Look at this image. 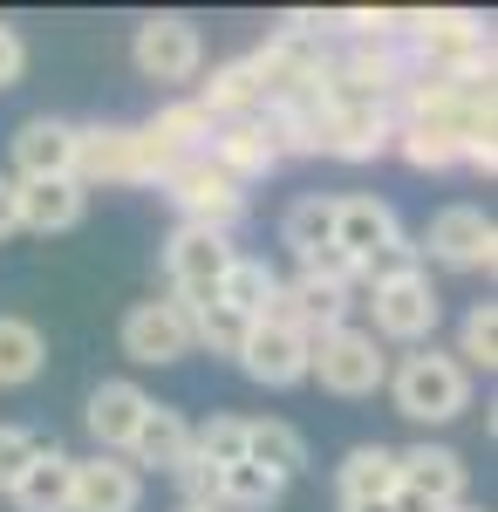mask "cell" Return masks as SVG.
Segmentation results:
<instances>
[{"mask_svg":"<svg viewBox=\"0 0 498 512\" xmlns=\"http://www.w3.org/2000/svg\"><path fill=\"white\" fill-rule=\"evenodd\" d=\"M246 465H260L267 478H280V485H294V478L307 472V444L294 424H273V417H246Z\"/></svg>","mask_w":498,"mask_h":512,"instance_id":"obj_23","label":"cell"},{"mask_svg":"<svg viewBox=\"0 0 498 512\" xmlns=\"http://www.w3.org/2000/svg\"><path fill=\"white\" fill-rule=\"evenodd\" d=\"M280 239L294 246V260H314V253H328L335 246V198H321V192H307L287 205V219H280Z\"/></svg>","mask_w":498,"mask_h":512,"instance_id":"obj_26","label":"cell"},{"mask_svg":"<svg viewBox=\"0 0 498 512\" xmlns=\"http://www.w3.org/2000/svg\"><path fill=\"white\" fill-rule=\"evenodd\" d=\"M389 144H396V110L389 103H362V96L328 89V103L314 110V151H328V158L369 164V158H383Z\"/></svg>","mask_w":498,"mask_h":512,"instance_id":"obj_7","label":"cell"},{"mask_svg":"<svg viewBox=\"0 0 498 512\" xmlns=\"http://www.w3.org/2000/svg\"><path fill=\"white\" fill-rule=\"evenodd\" d=\"M335 246L362 267V287H369V280H383V274L417 267V246L403 239L396 205H383V198H369V192L335 198Z\"/></svg>","mask_w":498,"mask_h":512,"instance_id":"obj_2","label":"cell"},{"mask_svg":"<svg viewBox=\"0 0 498 512\" xmlns=\"http://www.w3.org/2000/svg\"><path fill=\"white\" fill-rule=\"evenodd\" d=\"M335 485H342V506H376V499H396V444H355L335 465Z\"/></svg>","mask_w":498,"mask_h":512,"instance_id":"obj_20","label":"cell"},{"mask_svg":"<svg viewBox=\"0 0 498 512\" xmlns=\"http://www.w3.org/2000/svg\"><path fill=\"white\" fill-rule=\"evenodd\" d=\"M198 110H205L212 123H226V117H260V110H267V89H260L253 55L219 62V69H212V82H205V96H198Z\"/></svg>","mask_w":498,"mask_h":512,"instance_id":"obj_22","label":"cell"},{"mask_svg":"<svg viewBox=\"0 0 498 512\" xmlns=\"http://www.w3.org/2000/svg\"><path fill=\"white\" fill-rule=\"evenodd\" d=\"M232 362L260 390H294V383H307V335L301 328H280V321H253Z\"/></svg>","mask_w":498,"mask_h":512,"instance_id":"obj_13","label":"cell"},{"mask_svg":"<svg viewBox=\"0 0 498 512\" xmlns=\"http://www.w3.org/2000/svg\"><path fill=\"white\" fill-rule=\"evenodd\" d=\"M157 185H164V198H171V205H178V226L232 233V226L246 219V185H232V178L205 158V151H198V158H178L164 178H157Z\"/></svg>","mask_w":498,"mask_h":512,"instance_id":"obj_5","label":"cell"},{"mask_svg":"<svg viewBox=\"0 0 498 512\" xmlns=\"http://www.w3.org/2000/svg\"><path fill=\"white\" fill-rule=\"evenodd\" d=\"M28 178H76V123L28 117L14 130V185Z\"/></svg>","mask_w":498,"mask_h":512,"instance_id":"obj_16","label":"cell"},{"mask_svg":"<svg viewBox=\"0 0 498 512\" xmlns=\"http://www.w3.org/2000/svg\"><path fill=\"white\" fill-rule=\"evenodd\" d=\"M164 158L151 151L144 123H76V185H157Z\"/></svg>","mask_w":498,"mask_h":512,"instance_id":"obj_3","label":"cell"},{"mask_svg":"<svg viewBox=\"0 0 498 512\" xmlns=\"http://www.w3.org/2000/svg\"><path fill=\"white\" fill-rule=\"evenodd\" d=\"M185 321H192V349H212V355H239L246 328H253V321L232 315L219 294H205V301H185Z\"/></svg>","mask_w":498,"mask_h":512,"instance_id":"obj_28","label":"cell"},{"mask_svg":"<svg viewBox=\"0 0 498 512\" xmlns=\"http://www.w3.org/2000/svg\"><path fill=\"white\" fill-rule=\"evenodd\" d=\"M307 376L328 396H376L389 383V355L369 328H328L307 342Z\"/></svg>","mask_w":498,"mask_h":512,"instance_id":"obj_6","label":"cell"},{"mask_svg":"<svg viewBox=\"0 0 498 512\" xmlns=\"http://www.w3.org/2000/svg\"><path fill=\"white\" fill-rule=\"evenodd\" d=\"M396 499H410L423 512H451L464 506V485H471V465H464L451 444H410V451H396Z\"/></svg>","mask_w":498,"mask_h":512,"instance_id":"obj_10","label":"cell"},{"mask_svg":"<svg viewBox=\"0 0 498 512\" xmlns=\"http://www.w3.org/2000/svg\"><path fill=\"white\" fill-rule=\"evenodd\" d=\"M144 506V472L116 451H96V458H76V492H69V512H137Z\"/></svg>","mask_w":498,"mask_h":512,"instance_id":"obj_14","label":"cell"},{"mask_svg":"<svg viewBox=\"0 0 498 512\" xmlns=\"http://www.w3.org/2000/svg\"><path fill=\"white\" fill-rule=\"evenodd\" d=\"M464 362V376H471V369H485V376H492L498 369V308L492 301H471V308H464V321H458V349H451Z\"/></svg>","mask_w":498,"mask_h":512,"instance_id":"obj_32","label":"cell"},{"mask_svg":"<svg viewBox=\"0 0 498 512\" xmlns=\"http://www.w3.org/2000/svg\"><path fill=\"white\" fill-rule=\"evenodd\" d=\"M21 233V198H14V178H0V239Z\"/></svg>","mask_w":498,"mask_h":512,"instance_id":"obj_36","label":"cell"},{"mask_svg":"<svg viewBox=\"0 0 498 512\" xmlns=\"http://www.w3.org/2000/svg\"><path fill=\"white\" fill-rule=\"evenodd\" d=\"M205 158L226 171L232 185H253V178H267L273 164V144H267V130H260V117H226V123H212V137H205Z\"/></svg>","mask_w":498,"mask_h":512,"instance_id":"obj_17","label":"cell"},{"mask_svg":"<svg viewBox=\"0 0 498 512\" xmlns=\"http://www.w3.org/2000/svg\"><path fill=\"white\" fill-rule=\"evenodd\" d=\"M178 485H185V506H219V472H212V465H198V458H185V472H178Z\"/></svg>","mask_w":498,"mask_h":512,"instance_id":"obj_34","label":"cell"},{"mask_svg":"<svg viewBox=\"0 0 498 512\" xmlns=\"http://www.w3.org/2000/svg\"><path fill=\"white\" fill-rule=\"evenodd\" d=\"M178 512H219V506H178Z\"/></svg>","mask_w":498,"mask_h":512,"instance_id":"obj_38","label":"cell"},{"mask_svg":"<svg viewBox=\"0 0 498 512\" xmlns=\"http://www.w3.org/2000/svg\"><path fill=\"white\" fill-rule=\"evenodd\" d=\"M451 512H485V506H451Z\"/></svg>","mask_w":498,"mask_h":512,"instance_id":"obj_39","label":"cell"},{"mask_svg":"<svg viewBox=\"0 0 498 512\" xmlns=\"http://www.w3.org/2000/svg\"><path fill=\"white\" fill-rule=\"evenodd\" d=\"M369 315H376V342H403V349H430L437 321H444V294L430 287L423 267H403V274L369 280Z\"/></svg>","mask_w":498,"mask_h":512,"instance_id":"obj_4","label":"cell"},{"mask_svg":"<svg viewBox=\"0 0 498 512\" xmlns=\"http://www.w3.org/2000/svg\"><path fill=\"white\" fill-rule=\"evenodd\" d=\"M144 137H151V151L164 158V171L178 158H198L205 151V137H212V117L198 110V103H164L151 123H144Z\"/></svg>","mask_w":498,"mask_h":512,"instance_id":"obj_24","label":"cell"},{"mask_svg":"<svg viewBox=\"0 0 498 512\" xmlns=\"http://www.w3.org/2000/svg\"><path fill=\"white\" fill-rule=\"evenodd\" d=\"M14 198H21V226L28 233H69L89 212V192L76 178H28V185H14Z\"/></svg>","mask_w":498,"mask_h":512,"instance_id":"obj_18","label":"cell"},{"mask_svg":"<svg viewBox=\"0 0 498 512\" xmlns=\"http://www.w3.org/2000/svg\"><path fill=\"white\" fill-rule=\"evenodd\" d=\"M280 492H287V485L267 478L260 465H246V458L219 472V512H267V506H280Z\"/></svg>","mask_w":498,"mask_h":512,"instance_id":"obj_31","label":"cell"},{"mask_svg":"<svg viewBox=\"0 0 498 512\" xmlns=\"http://www.w3.org/2000/svg\"><path fill=\"white\" fill-rule=\"evenodd\" d=\"M123 458H130V465H157V472H171V478H178V472H185V458H192V424H185L178 410L151 403Z\"/></svg>","mask_w":498,"mask_h":512,"instance_id":"obj_21","label":"cell"},{"mask_svg":"<svg viewBox=\"0 0 498 512\" xmlns=\"http://www.w3.org/2000/svg\"><path fill=\"white\" fill-rule=\"evenodd\" d=\"M389 151H403L410 171H451V164L471 158L458 137H444V130H430V123H396V144H389Z\"/></svg>","mask_w":498,"mask_h":512,"instance_id":"obj_29","label":"cell"},{"mask_svg":"<svg viewBox=\"0 0 498 512\" xmlns=\"http://www.w3.org/2000/svg\"><path fill=\"white\" fill-rule=\"evenodd\" d=\"M69 492H76V458L55 444H41V458L7 485L14 512H69Z\"/></svg>","mask_w":498,"mask_h":512,"instance_id":"obj_19","label":"cell"},{"mask_svg":"<svg viewBox=\"0 0 498 512\" xmlns=\"http://www.w3.org/2000/svg\"><path fill=\"white\" fill-rule=\"evenodd\" d=\"M226 267H232L226 233L178 226V233L164 239V274H171V301H178V308H185V301H205V294H219Z\"/></svg>","mask_w":498,"mask_h":512,"instance_id":"obj_11","label":"cell"},{"mask_svg":"<svg viewBox=\"0 0 498 512\" xmlns=\"http://www.w3.org/2000/svg\"><path fill=\"white\" fill-rule=\"evenodd\" d=\"M192 458H198V465H212V472L239 465V458H246V417L212 410L205 424H192Z\"/></svg>","mask_w":498,"mask_h":512,"instance_id":"obj_30","label":"cell"},{"mask_svg":"<svg viewBox=\"0 0 498 512\" xmlns=\"http://www.w3.org/2000/svg\"><path fill=\"white\" fill-rule=\"evenodd\" d=\"M144 410H151V396H144V383H130V376H110V383H96L89 390V410H82V424H89V437H96V451H130V437H137V424H144Z\"/></svg>","mask_w":498,"mask_h":512,"instance_id":"obj_15","label":"cell"},{"mask_svg":"<svg viewBox=\"0 0 498 512\" xmlns=\"http://www.w3.org/2000/svg\"><path fill=\"white\" fill-rule=\"evenodd\" d=\"M21 76H28V41H21V28L0 21V89H14Z\"/></svg>","mask_w":498,"mask_h":512,"instance_id":"obj_35","label":"cell"},{"mask_svg":"<svg viewBox=\"0 0 498 512\" xmlns=\"http://www.w3.org/2000/svg\"><path fill=\"white\" fill-rule=\"evenodd\" d=\"M273 294H280V274H273L267 260H246V253H232L226 280H219V301H226L239 321H267Z\"/></svg>","mask_w":498,"mask_h":512,"instance_id":"obj_25","label":"cell"},{"mask_svg":"<svg viewBox=\"0 0 498 512\" xmlns=\"http://www.w3.org/2000/svg\"><path fill=\"white\" fill-rule=\"evenodd\" d=\"M423 253L451 274H492L498 260V226L485 205H444L430 226H423Z\"/></svg>","mask_w":498,"mask_h":512,"instance_id":"obj_9","label":"cell"},{"mask_svg":"<svg viewBox=\"0 0 498 512\" xmlns=\"http://www.w3.org/2000/svg\"><path fill=\"white\" fill-rule=\"evenodd\" d=\"M41 362H48V342H41L35 321L0 315V390H21V383H35Z\"/></svg>","mask_w":498,"mask_h":512,"instance_id":"obj_27","label":"cell"},{"mask_svg":"<svg viewBox=\"0 0 498 512\" xmlns=\"http://www.w3.org/2000/svg\"><path fill=\"white\" fill-rule=\"evenodd\" d=\"M130 62L144 82H192L205 69V35L192 14H144L130 35Z\"/></svg>","mask_w":498,"mask_h":512,"instance_id":"obj_8","label":"cell"},{"mask_svg":"<svg viewBox=\"0 0 498 512\" xmlns=\"http://www.w3.org/2000/svg\"><path fill=\"white\" fill-rule=\"evenodd\" d=\"M383 390L396 396V417H410V424H451L471 410V376L451 349H410L389 369Z\"/></svg>","mask_w":498,"mask_h":512,"instance_id":"obj_1","label":"cell"},{"mask_svg":"<svg viewBox=\"0 0 498 512\" xmlns=\"http://www.w3.org/2000/svg\"><path fill=\"white\" fill-rule=\"evenodd\" d=\"M35 458H41V437H35V431H21V424H0V492H7L14 478L28 472Z\"/></svg>","mask_w":498,"mask_h":512,"instance_id":"obj_33","label":"cell"},{"mask_svg":"<svg viewBox=\"0 0 498 512\" xmlns=\"http://www.w3.org/2000/svg\"><path fill=\"white\" fill-rule=\"evenodd\" d=\"M342 512H396V499H376V506H342Z\"/></svg>","mask_w":498,"mask_h":512,"instance_id":"obj_37","label":"cell"},{"mask_svg":"<svg viewBox=\"0 0 498 512\" xmlns=\"http://www.w3.org/2000/svg\"><path fill=\"white\" fill-rule=\"evenodd\" d=\"M123 355L137 362V369H171V362H185L192 355V321L178 301H137L130 315H123Z\"/></svg>","mask_w":498,"mask_h":512,"instance_id":"obj_12","label":"cell"}]
</instances>
